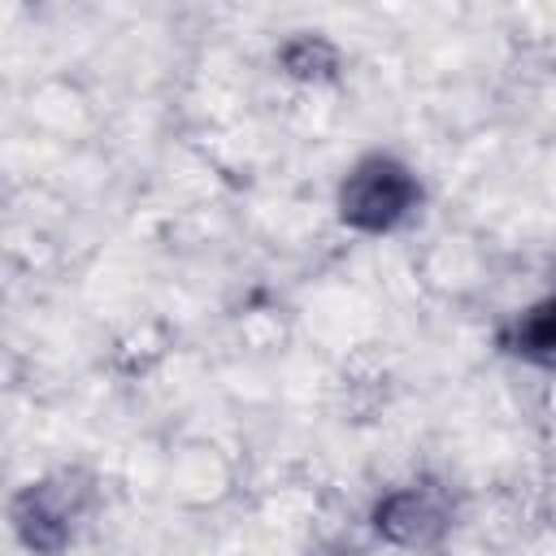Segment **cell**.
<instances>
[{
	"label": "cell",
	"mask_w": 556,
	"mask_h": 556,
	"mask_svg": "<svg viewBox=\"0 0 556 556\" xmlns=\"http://www.w3.org/2000/svg\"><path fill=\"white\" fill-rule=\"evenodd\" d=\"M508 348L534 365H556V295L526 308L508 334Z\"/></svg>",
	"instance_id": "4"
},
{
	"label": "cell",
	"mask_w": 556,
	"mask_h": 556,
	"mask_svg": "<svg viewBox=\"0 0 556 556\" xmlns=\"http://www.w3.org/2000/svg\"><path fill=\"white\" fill-rule=\"evenodd\" d=\"M417 195H421L417 191V178L400 161L369 156V161H361L348 174V182L339 191V213H343L348 226L378 235V230H391L400 217H408V208L417 204Z\"/></svg>",
	"instance_id": "1"
},
{
	"label": "cell",
	"mask_w": 556,
	"mask_h": 556,
	"mask_svg": "<svg viewBox=\"0 0 556 556\" xmlns=\"http://www.w3.org/2000/svg\"><path fill=\"white\" fill-rule=\"evenodd\" d=\"M447 521H452L447 495L434 486H400L387 500H378V508H374L378 534L400 547H426V543L443 539Z\"/></svg>",
	"instance_id": "2"
},
{
	"label": "cell",
	"mask_w": 556,
	"mask_h": 556,
	"mask_svg": "<svg viewBox=\"0 0 556 556\" xmlns=\"http://www.w3.org/2000/svg\"><path fill=\"white\" fill-rule=\"evenodd\" d=\"M334 61H339L334 48L326 39H317V35H300V39H291L282 48V65L295 78H326L334 70Z\"/></svg>",
	"instance_id": "5"
},
{
	"label": "cell",
	"mask_w": 556,
	"mask_h": 556,
	"mask_svg": "<svg viewBox=\"0 0 556 556\" xmlns=\"http://www.w3.org/2000/svg\"><path fill=\"white\" fill-rule=\"evenodd\" d=\"M317 556H352V552H343V547H326V552H317Z\"/></svg>",
	"instance_id": "6"
},
{
	"label": "cell",
	"mask_w": 556,
	"mask_h": 556,
	"mask_svg": "<svg viewBox=\"0 0 556 556\" xmlns=\"http://www.w3.org/2000/svg\"><path fill=\"white\" fill-rule=\"evenodd\" d=\"M13 521H17V534L26 547L35 552H61L65 539H70V526H74V500L61 482H39V486H26L13 504Z\"/></svg>",
	"instance_id": "3"
}]
</instances>
